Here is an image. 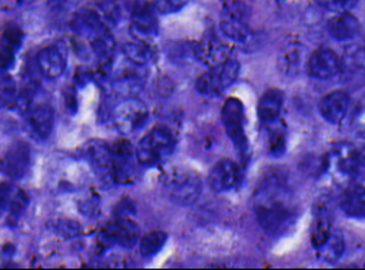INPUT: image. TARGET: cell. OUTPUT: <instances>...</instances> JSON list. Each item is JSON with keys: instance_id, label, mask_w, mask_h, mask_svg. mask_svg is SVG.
Wrapping results in <instances>:
<instances>
[{"instance_id": "10", "label": "cell", "mask_w": 365, "mask_h": 270, "mask_svg": "<svg viewBox=\"0 0 365 270\" xmlns=\"http://www.w3.org/2000/svg\"><path fill=\"white\" fill-rule=\"evenodd\" d=\"M83 156L101 182L113 183V156L110 144L101 139H90L83 146Z\"/></svg>"}, {"instance_id": "2", "label": "cell", "mask_w": 365, "mask_h": 270, "mask_svg": "<svg viewBox=\"0 0 365 270\" xmlns=\"http://www.w3.org/2000/svg\"><path fill=\"white\" fill-rule=\"evenodd\" d=\"M161 188L167 199L180 206H191L202 192V180L198 173L184 166H175L161 176Z\"/></svg>"}, {"instance_id": "23", "label": "cell", "mask_w": 365, "mask_h": 270, "mask_svg": "<svg viewBox=\"0 0 365 270\" xmlns=\"http://www.w3.org/2000/svg\"><path fill=\"white\" fill-rule=\"evenodd\" d=\"M341 210L355 219H365V188L355 185L348 188L339 199Z\"/></svg>"}, {"instance_id": "33", "label": "cell", "mask_w": 365, "mask_h": 270, "mask_svg": "<svg viewBox=\"0 0 365 270\" xmlns=\"http://www.w3.org/2000/svg\"><path fill=\"white\" fill-rule=\"evenodd\" d=\"M188 0H153V6L160 14H171L187 6Z\"/></svg>"}, {"instance_id": "25", "label": "cell", "mask_w": 365, "mask_h": 270, "mask_svg": "<svg viewBox=\"0 0 365 270\" xmlns=\"http://www.w3.org/2000/svg\"><path fill=\"white\" fill-rule=\"evenodd\" d=\"M318 259L325 263H336L345 252V239L342 233L336 229H332L329 236L315 249Z\"/></svg>"}, {"instance_id": "32", "label": "cell", "mask_w": 365, "mask_h": 270, "mask_svg": "<svg viewBox=\"0 0 365 270\" xmlns=\"http://www.w3.org/2000/svg\"><path fill=\"white\" fill-rule=\"evenodd\" d=\"M315 1L318 6L332 13L351 11L358 4V0H315Z\"/></svg>"}, {"instance_id": "35", "label": "cell", "mask_w": 365, "mask_h": 270, "mask_svg": "<svg viewBox=\"0 0 365 270\" xmlns=\"http://www.w3.org/2000/svg\"><path fill=\"white\" fill-rule=\"evenodd\" d=\"M352 153L359 168H365V142L361 145H352Z\"/></svg>"}, {"instance_id": "28", "label": "cell", "mask_w": 365, "mask_h": 270, "mask_svg": "<svg viewBox=\"0 0 365 270\" xmlns=\"http://www.w3.org/2000/svg\"><path fill=\"white\" fill-rule=\"evenodd\" d=\"M167 233L163 230H151L138 240V250L143 257L155 256L165 244Z\"/></svg>"}, {"instance_id": "1", "label": "cell", "mask_w": 365, "mask_h": 270, "mask_svg": "<svg viewBox=\"0 0 365 270\" xmlns=\"http://www.w3.org/2000/svg\"><path fill=\"white\" fill-rule=\"evenodd\" d=\"M254 212L269 236H281L295 220V203L285 176L279 171L267 173L254 192Z\"/></svg>"}, {"instance_id": "9", "label": "cell", "mask_w": 365, "mask_h": 270, "mask_svg": "<svg viewBox=\"0 0 365 270\" xmlns=\"http://www.w3.org/2000/svg\"><path fill=\"white\" fill-rule=\"evenodd\" d=\"M113 156V183L117 185H131L135 180V148L127 139H118L110 144Z\"/></svg>"}, {"instance_id": "4", "label": "cell", "mask_w": 365, "mask_h": 270, "mask_svg": "<svg viewBox=\"0 0 365 270\" xmlns=\"http://www.w3.org/2000/svg\"><path fill=\"white\" fill-rule=\"evenodd\" d=\"M221 121L241 161L245 162L250 153V146L245 134V111L242 102L238 98L231 97L225 99L221 109Z\"/></svg>"}, {"instance_id": "12", "label": "cell", "mask_w": 365, "mask_h": 270, "mask_svg": "<svg viewBox=\"0 0 365 270\" xmlns=\"http://www.w3.org/2000/svg\"><path fill=\"white\" fill-rule=\"evenodd\" d=\"M144 67H138L130 63V65L121 67L114 72L111 81V90L123 99L135 98L144 88L145 74L141 71Z\"/></svg>"}, {"instance_id": "27", "label": "cell", "mask_w": 365, "mask_h": 270, "mask_svg": "<svg viewBox=\"0 0 365 270\" xmlns=\"http://www.w3.org/2000/svg\"><path fill=\"white\" fill-rule=\"evenodd\" d=\"M265 142H267V152L271 156H282L287 148V136H285V129L278 125V119L265 124Z\"/></svg>"}, {"instance_id": "21", "label": "cell", "mask_w": 365, "mask_h": 270, "mask_svg": "<svg viewBox=\"0 0 365 270\" xmlns=\"http://www.w3.org/2000/svg\"><path fill=\"white\" fill-rule=\"evenodd\" d=\"M284 105V94L279 90H268L265 91L257 105V114L261 122L271 124L278 119L281 109Z\"/></svg>"}, {"instance_id": "8", "label": "cell", "mask_w": 365, "mask_h": 270, "mask_svg": "<svg viewBox=\"0 0 365 270\" xmlns=\"http://www.w3.org/2000/svg\"><path fill=\"white\" fill-rule=\"evenodd\" d=\"M33 163L31 148L26 141L11 142L0 155V173L19 180L23 179Z\"/></svg>"}, {"instance_id": "26", "label": "cell", "mask_w": 365, "mask_h": 270, "mask_svg": "<svg viewBox=\"0 0 365 270\" xmlns=\"http://www.w3.org/2000/svg\"><path fill=\"white\" fill-rule=\"evenodd\" d=\"M331 215L325 205H319L315 207V219L311 230V243L312 247L317 249L331 233Z\"/></svg>"}, {"instance_id": "17", "label": "cell", "mask_w": 365, "mask_h": 270, "mask_svg": "<svg viewBox=\"0 0 365 270\" xmlns=\"http://www.w3.org/2000/svg\"><path fill=\"white\" fill-rule=\"evenodd\" d=\"M37 65L50 80L58 78L67 67V50L61 43H53L37 53Z\"/></svg>"}, {"instance_id": "30", "label": "cell", "mask_w": 365, "mask_h": 270, "mask_svg": "<svg viewBox=\"0 0 365 270\" xmlns=\"http://www.w3.org/2000/svg\"><path fill=\"white\" fill-rule=\"evenodd\" d=\"M48 226L56 234L64 239H73L81 233V225L73 219H54Z\"/></svg>"}, {"instance_id": "22", "label": "cell", "mask_w": 365, "mask_h": 270, "mask_svg": "<svg viewBox=\"0 0 365 270\" xmlns=\"http://www.w3.org/2000/svg\"><path fill=\"white\" fill-rule=\"evenodd\" d=\"M123 53L128 63L138 67H145L150 63H153L155 58V50L150 44V40H143L135 37L134 40L127 41L123 45Z\"/></svg>"}, {"instance_id": "34", "label": "cell", "mask_w": 365, "mask_h": 270, "mask_svg": "<svg viewBox=\"0 0 365 270\" xmlns=\"http://www.w3.org/2000/svg\"><path fill=\"white\" fill-rule=\"evenodd\" d=\"M16 61V50L0 43V71H9Z\"/></svg>"}, {"instance_id": "11", "label": "cell", "mask_w": 365, "mask_h": 270, "mask_svg": "<svg viewBox=\"0 0 365 270\" xmlns=\"http://www.w3.org/2000/svg\"><path fill=\"white\" fill-rule=\"evenodd\" d=\"M153 3L134 0L131 6V33L135 38L150 40L158 33V20Z\"/></svg>"}, {"instance_id": "31", "label": "cell", "mask_w": 365, "mask_h": 270, "mask_svg": "<svg viewBox=\"0 0 365 270\" xmlns=\"http://www.w3.org/2000/svg\"><path fill=\"white\" fill-rule=\"evenodd\" d=\"M23 40H24V33L17 24H7L1 31L0 43L11 47L16 51L21 47Z\"/></svg>"}, {"instance_id": "18", "label": "cell", "mask_w": 365, "mask_h": 270, "mask_svg": "<svg viewBox=\"0 0 365 270\" xmlns=\"http://www.w3.org/2000/svg\"><path fill=\"white\" fill-rule=\"evenodd\" d=\"M327 31L334 40L345 43L355 40L359 36L361 23L349 11L335 13L327 21Z\"/></svg>"}, {"instance_id": "7", "label": "cell", "mask_w": 365, "mask_h": 270, "mask_svg": "<svg viewBox=\"0 0 365 270\" xmlns=\"http://www.w3.org/2000/svg\"><path fill=\"white\" fill-rule=\"evenodd\" d=\"M148 119L147 105L135 98L123 99L113 111V124L123 135H130L145 125Z\"/></svg>"}, {"instance_id": "13", "label": "cell", "mask_w": 365, "mask_h": 270, "mask_svg": "<svg viewBox=\"0 0 365 270\" xmlns=\"http://www.w3.org/2000/svg\"><path fill=\"white\" fill-rule=\"evenodd\" d=\"M342 60L339 55L327 47L315 50L307 60V72L315 80H328L341 71Z\"/></svg>"}, {"instance_id": "14", "label": "cell", "mask_w": 365, "mask_h": 270, "mask_svg": "<svg viewBox=\"0 0 365 270\" xmlns=\"http://www.w3.org/2000/svg\"><path fill=\"white\" fill-rule=\"evenodd\" d=\"M231 45L220 38L218 36H207L204 37L192 50V54L195 57L197 61H200L204 65L208 67H214L218 65L221 63H224L225 60L231 58Z\"/></svg>"}, {"instance_id": "5", "label": "cell", "mask_w": 365, "mask_h": 270, "mask_svg": "<svg viewBox=\"0 0 365 270\" xmlns=\"http://www.w3.org/2000/svg\"><path fill=\"white\" fill-rule=\"evenodd\" d=\"M238 74V61L228 58L218 65L210 67L208 71L201 74L195 81V88L201 95L218 97L237 81Z\"/></svg>"}, {"instance_id": "24", "label": "cell", "mask_w": 365, "mask_h": 270, "mask_svg": "<svg viewBox=\"0 0 365 270\" xmlns=\"http://www.w3.org/2000/svg\"><path fill=\"white\" fill-rule=\"evenodd\" d=\"M304 47L298 43H289L278 54V70L288 75H297L304 63Z\"/></svg>"}, {"instance_id": "15", "label": "cell", "mask_w": 365, "mask_h": 270, "mask_svg": "<svg viewBox=\"0 0 365 270\" xmlns=\"http://www.w3.org/2000/svg\"><path fill=\"white\" fill-rule=\"evenodd\" d=\"M241 168L231 159H220L208 173V182L214 192L224 193L235 189L241 182Z\"/></svg>"}, {"instance_id": "16", "label": "cell", "mask_w": 365, "mask_h": 270, "mask_svg": "<svg viewBox=\"0 0 365 270\" xmlns=\"http://www.w3.org/2000/svg\"><path fill=\"white\" fill-rule=\"evenodd\" d=\"M27 128L40 141L48 139L54 128V109L47 102L31 104L24 112Z\"/></svg>"}, {"instance_id": "29", "label": "cell", "mask_w": 365, "mask_h": 270, "mask_svg": "<svg viewBox=\"0 0 365 270\" xmlns=\"http://www.w3.org/2000/svg\"><path fill=\"white\" fill-rule=\"evenodd\" d=\"M17 97V84L6 71H0V109L14 104Z\"/></svg>"}, {"instance_id": "19", "label": "cell", "mask_w": 365, "mask_h": 270, "mask_svg": "<svg viewBox=\"0 0 365 270\" xmlns=\"http://www.w3.org/2000/svg\"><path fill=\"white\" fill-rule=\"evenodd\" d=\"M349 108V97L345 91H332L322 97V99L318 104V109L321 117L332 124L338 125L346 115Z\"/></svg>"}, {"instance_id": "3", "label": "cell", "mask_w": 365, "mask_h": 270, "mask_svg": "<svg viewBox=\"0 0 365 270\" xmlns=\"http://www.w3.org/2000/svg\"><path fill=\"white\" fill-rule=\"evenodd\" d=\"M177 145L175 135L167 126H154L135 146V158L143 166H157L168 159Z\"/></svg>"}, {"instance_id": "6", "label": "cell", "mask_w": 365, "mask_h": 270, "mask_svg": "<svg viewBox=\"0 0 365 270\" xmlns=\"http://www.w3.org/2000/svg\"><path fill=\"white\" fill-rule=\"evenodd\" d=\"M140 240V227L131 216H115L108 222L98 234V246L101 249L117 244L124 249L134 247Z\"/></svg>"}, {"instance_id": "20", "label": "cell", "mask_w": 365, "mask_h": 270, "mask_svg": "<svg viewBox=\"0 0 365 270\" xmlns=\"http://www.w3.org/2000/svg\"><path fill=\"white\" fill-rule=\"evenodd\" d=\"M220 31L227 40L244 47V50H245V47L250 48L254 44V36H252L251 30L248 28L247 23H244V17H241V16L228 13L220 21Z\"/></svg>"}]
</instances>
